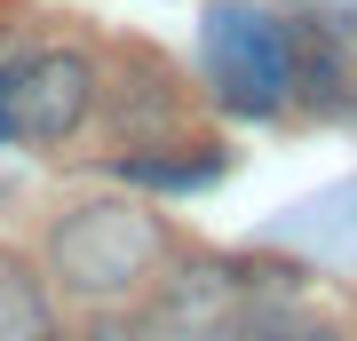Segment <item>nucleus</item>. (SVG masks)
Returning <instances> with one entry per match:
<instances>
[{
    "instance_id": "obj_1",
    "label": "nucleus",
    "mask_w": 357,
    "mask_h": 341,
    "mask_svg": "<svg viewBox=\"0 0 357 341\" xmlns=\"http://www.w3.org/2000/svg\"><path fill=\"white\" fill-rule=\"evenodd\" d=\"M159 254H167L159 215L128 199H88L48 222V278L88 310H128L159 278Z\"/></svg>"
},
{
    "instance_id": "obj_2",
    "label": "nucleus",
    "mask_w": 357,
    "mask_h": 341,
    "mask_svg": "<svg viewBox=\"0 0 357 341\" xmlns=\"http://www.w3.org/2000/svg\"><path fill=\"white\" fill-rule=\"evenodd\" d=\"M96 103H103V79H96V56L79 48H24L0 63V143L56 151L96 119Z\"/></svg>"
},
{
    "instance_id": "obj_3",
    "label": "nucleus",
    "mask_w": 357,
    "mask_h": 341,
    "mask_svg": "<svg viewBox=\"0 0 357 341\" xmlns=\"http://www.w3.org/2000/svg\"><path fill=\"white\" fill-rule=\"evenodd\" d=\"M206 79L230 112L270 119L294 96V24H278L255 0H222L206 8Z\"/></svg>"
},
{
    "instance_id": "obj_4",
    "label": "nucleus",
    "mask_w": 357,
    "mask_h": 341,
    "mask_svg": "<svg viewBox=\"0 0 357 341\" xmlns=\"http://www.w3.org/2000/svg\"><path fill=\"white\" fill-rule=\"evenodd\" d=\"M191 341H342V333L326 317H310L302 302H286V286L262 278V286H238Z\"/></svg>"
},
{
    "instance_id": "obj_5",
    "label": "nucleus",
    "mask_w": 357,
    "mask_h": 341,
    "mask_svg": "<svg viewBox=\"0 0 357 341\" xmlns=\"http://www.w3.org/2000/svg\"><path fill=\"white\" fill-rule=\"evenodd\" d=\"M0 341H64L48 286H40L32 262H16V254H0Z\"/></svg>"
},
{
    "instance_id": "obj_6",
    "label": "nucleus",
    "mask_w": 357,
    "mask_h": 341,
    "mask_svg": "<svg viewBox=\"0 0 357 341\" xmlns=\"http://www.w3.org/2000/svg\"><path fill=\"white\" fill-rule=\"evenodd\" d=\"M64 341H167V333H159V317H143V310H88V326L64 333Z\"/></svg>"
}]
</instances>
